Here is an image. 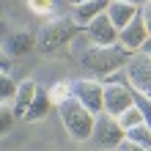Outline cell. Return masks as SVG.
<instances>
[{
    "label": "cell",
    "instance_id": "cell-1",
    "mask_svg": "<svg viewBox=\"0 0 151 151\" xmlns=\"http://www.w3.org/2000/svg\"><path fill=\"white\" fill-rule=\"evenodd\" d=\"M69 50H72V58L83 69H91L93 74H104V77H110L113 72L124 69L129 63V58H132V50H127L121 41H115V44H96V41L88 39L85 30L72 39Z\"/></svg>",
    "mask_w": 151,
    "mask_h": 151
},
{
    "label": "cell",
    "instance_id": "cell-2",
    "mask_svg": "<svg viewBox=\"0 0 151 151\" xmlns=\"http://www.w3.org/2000/svg\"><path fill=\"white\" fill-rule=\"evenodd\" d=\"M58 113H60V121H63L66 132L72 135L74 140H88L93 137V124H96V113L88 110L77 96H69L58 104Z\"/></svg>",
    "mask_w": 151,
    "mask_h": 151
},
{
    "label": "cell",
    "instance_id": "cell-3",
    "mask_svg": "<svg viewBox=\"0 0 151 151\" xmlns=\"http://www.w3.org/2000/svg\"><path fill=\"white\" fill-rule=\"evenodd\" d=\"M77 33H80V25H77L74 17H58V19L47 22L39 30L36 44H39L41 52H55L60 47H66V44H72V39Z\"/></svg>",
    "mask_w": 151,
    "mask_h": 151
},
{
    "label": "cell",
    "instance_id": "cell-4",
    "mask_svg": "<svg viewBox=\"0 0 151 151\" xmlns=\"http://www.w3.org/2000/svg\"><path fill=\"white\" fill-rule=\"evenodd\" d=\"M127 137V129L121 127L118 115H113L107 110L96 113V124H93V143L99 148H118V143Z\"/></svg>",
    "mask_w": 151,
    "mask_h": 151
},
{
    "label": "cell",
    "instance_id": "cell-5",
    "mask_svg": "<svg viewBox=\"0 0 151 151\" xmlns=\"http://www.w3.org/2000/svg\"><path fill=\"white\" fill-rule=\"evenodd\" d=\"M135 104V85L121 83V80H107L104 83V110L113 115H121L127 107Z\"/></svg>",
    "mask_w": 151,
    "mask_h": 151
},
{
    "label": "cell",
    "instance_id": "cell-6",
    "mask_svg": "<svg viewBox=\"0 0 151 151\" xmlns=\"http://www.w3.org/2000/svg\"><path fill=\"white\" fill-rule=\"evenodd\" d=\"M72 96H77L93 113L104 110V83H96V80H72Z\"/></svg>",
    "mask_w": 151,
    "mask_h": 151
},
{
    "label": "cell",
    "instance_id": "cell-7",
    "mask_svg": "<svg viewBox=\"0 0 151 151\" xmlns=\"http://www.w3.org/2000/svg\"><path fill=\"white\" fill-rule=\"evenodd\" d=\"M127 74H129V83L137 88V91H143L151 96V55L146 52H132L129 63H127Z\"/></svg>",
    "mask_w": 151,
    "mask_h": 151
},
{
    "label": "cell",
    "instance_id": "cell-8",
    "mask_svg": "<svg viewBox=\"0 0 151 151\" xmlns=\"http://www.w3.org/2000/svg\"><path fill=\"white\" fill-rule=\"evenodd\" d=\"M85 33H88V39L96 41V44H115L118 41V28L113 25L107 11L99 14V17H93V19L85 25Z\"/></svg>",
    "mask_w": 151,
    "mask_h": 151
},
{
    "label": "cell",
    "instance_id": "cell-9",
    "mask_svg": "<svg viewBox=\"0 0 151 151\" xmlns=\"http://www.w3.org/2000/svg\"><path fill=\"white\" fill-rule=\"evenodd\" d=\"M146 39H148V28H146V22H143V17H140V14L127 25V28L118 30V41H121L127 50H132V52H137L140 47H143Z\"/></svg>",
    "mask_w": 151,
    "mask_h": 151
},
{
    "label": "cell",
    "instance_id": "cell-10",
    "mask_svg": "<svg viewBox=\"0 0 151 151\" xmlns=\"http://www.w3.org/2000/svg\"><path fill=\"white\" fill-rule=\"evenodd\" d=\"M137 14H140V6L137 3H129V0H110V6H107V17L113 19V25L118 30L127 28Z\"/></svg>",
    "mask_w": 151,
    "mask_h": 151
},
{
    "label": "cell",
    "instance_id": "cell-11",
    "mask_svg": "<svg viewBox=\"0 0 151 151\" xmlns=\"http://www.w3.org/2000/svg\"><path fill=\"white\" fill-rule=\"evenodd\" d=\"M36 91H39L36 80H22V83H19V88H17V96H14V102H11L17 118H25V113H28L30 102L36 99Z\"/></svg>",
    "mask_w": 151,
    "mask_h": 151
},
{
    "label": "cell",
    "instance_id": "cell-12",
    "mask_svg": "<svg viewBox=\"0 0 151 151\" xmlns=\"http://www.w3.org/2000/svg\"><path fill=\"white\" fill-rule=\"evenodd\" d=\"M107 6H110V0H85V3L74 6V14L72 17H74L80 25H88L93 17H99V14L107 11Z\"/></svg>",
    "mask_w": 151,
    "mask_h": 151
},
{
    "label": "cell",
    "instance_id": "cell-13",
    "mask_svg": "<svg viewBox=\"0 0 151 151\" xmlns=\"http://www.w3.org/2000/svg\"><path fill=\"white\" fill-rule=\"evenodd\" d=\"M30 47H36V36L28 30H17L6 39V52L8 55H25Z\"/></svg>",
    "mask_w": 151,
    "mask_h": 151
},
{
    "label": "cell",
    "instance_id": "cell-14",
    "mask_svg": "<svg viewBox=\"0 0 151 151\" xmlns=\"http://www.w3.org/2000/svg\"><path fill=\"white\" fill-rule=\"evenodd\" d=\"M50 107H52V96H50V91L39 88V91H36V99L30 102L28 113H25V121H41L44 115L50 113Z\"/></svg>",
    "mask_w": 151,
    "mask_h": 151
},
{
    "label": "cell",
    "instance_id": "cell-15",
    "mask_svg": "<svg viewBox=\"0 0 151 151\" xmlns=\"http://www.w3.org/2000/svg\"><path fill=\"white\" fill-rule=\"evenodd\" d=\"M50 96H52V104H58L63 102V99H69V96H72V83H55V85H50Z\"/></svg>",
    "mask_w": 151,
    "mask_h": 151
},
{
    "label": "cell",
    "instance_id": "cell-16",
    "mask_svg": "<svg viewBox=\"0 0 151 151\" xmlns=\"http://www.w3.org/2000/svg\"><path fill=\"white\" fill-rule=\"evenodd\" d=\"M28 6H30V11L39 14V17H47V14L55 11V0H28Z\"/></svg>",
    "mask_w": 151,
    "mask_h": 151
},
{
    "label": "cell",
    "instance_id": "cell-17",
    "mask_svg": "<svg viewBox=\"0 0 151 151\" xmlns=\"http://www.w3.org/2000/svg\"><path fill=\"white\" fill-rule=\"evenodd\" d=\"M3 91H0V96H3V102H14V96H17V88H19V83H14L11 74H3Z\"/></svg>",
    "mask_w": 151,
    "mask_h": 151
},
{
    "label": "cell",
    "instance_id": "cell-18",
    "mask_svg": "<svg viewBox=\"0 0 151 151\" xmlns=\"http://www.w3.org/2000/svg\"><path fill=\"white\" fill-rule=\"evenodd\" d=\"M140 17H143L146 28H148V33H151V0H143V3H140Z\"/></svg>",
    "mask_w": 151,
    "mask_h": 151
},
{
    "label": "cell",
    "instance_id": "cell-19",
    "mask_svg": "<svg viewBox=\"0 0 151 151\" xmlns=\"http://www.w3.org/2000/svg\"><path fill=\"white\" fill-rule=\"evenodd\" d=\"M8 58H11V55L6 52V55H3V63H0V66H3L0 72H3V74H11V60H8Z\"/></svg>",
    "mask_w": 151,
    "mask_h": 151
},
{
    "label": "cell",
    "instance_id": "cell-20",
    "mask_svg": "<svg viewBox=\"0 0 151 151\" xmlns=\"http://www.w3.org/2000/svg\"><path fill=\"white\" fill-rule=\"evenodd\" d=\"M140 52H146V55H151V33H148V39H146V44L140 47Z\"/></svg>",
    "mask_w": 151,
    "mask_h": 151
},
{
    "label": "cell",
    "instance_id": "cell-21",
    "mask_svg": "<svg viewBox=\"0 0 151 151\" xmlns=\"http://www.w3.org/2000/svg\"><path fill=\"white\" fill-rule=\"evenodd\" d=\"M69 3H72V6H80V3H85V0H69Z\"/></svg>",
    "mask_w": 151,
    "mask_h": 151
},
{
    "label": "cell",
    "instance_id": "cell-22",
    "mask_svg": "<svg viewBox=\"0 0 151 151\" xmlns=\"http://www.w3.org/2000/svg\"><path fill=\"white\" fill-rule=\"evenodd\" d=\"M129 3H137V6H140V3H143V0H129Z\"/></svg>",
    "mask_w": 151,
    "mask_h": 151
}]
</instances>
